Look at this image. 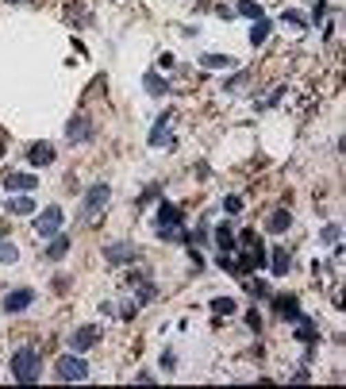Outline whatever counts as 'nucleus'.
Returning <instances> with one entry per match:
<instances>
[{"label": "nucleus", "mask_w": 346, "mask_h": 389, "mask_svg": "<svg viewBox=\"0 0 346 389\" xmlns=\"http://www.w3.org/2000/svg\"><path fill=\"white\" fill-rule=\"evenodd\" d=\"M338 235H343V227H338V224H327V227H323V243L338 247Z\"/></svg>", "instance_id": "nucleus-26"}, {"label": "nucleus", "mask_w": 346, "mask_h": 389, "mask_svg": "<svg viewBox=\"0 0 346 389\" xmlns=\"http://www.w3.org/2000/svg\"><path fill=\"white\" fill-rule=\"evenodd\" d=\"M108 201H112V189H108L104 181H100V185H89V193L81 197V216H85V220H96V216H100V208H108Z\"/></svg>", "instance_id": "nucleus-3"}, {"label": "nucleus", "mask_w": 346, "mask_h": 389, "mask_svg": "<svg viewBox=\"0 0 346 389\" xmlns=\"http://www.w3.org/2000/svg\"><path fill=\"white\" fill-rule=\"evenodd\" d=\"M0 143H4V135H0Z\"/></svg>", "instance_id": "nucleus-29"}, {"label": "nucleus", "mask_w": 346, "mask_h": 389, "mask_svg": "<svg viewBox=\"0 0 346 389\" xmlns=\"http://www.w3.org/2000/svg\"><path fill=\"white\" fill-rule=\"evenodd\" d=\"M143 85H146V93H150V97H165V93H170V85H165V81L158 78V74H146Z\"/></svg>", "instance_id": "nucleus-18"}, {"label": "nucleus", "mask_w": 346, "mask_h": 389, "mask_svg": "<svg viewBox=\"0 0 346 389\" xmlns=\"http://www.w3.org/2000/svg\"><path fill=\"white\" fill-rule=\"evenodd\" d=\"M216 247H220V251H235V232H231V224L216 227Z\"/></svg>", "instance_id": "nucleus-17"}, {"label": "nucleus", "mask_w": 346, "mask_h": 389, "mask_svg": "<svg viewBox=\"0 0 346 389\" xmlns=\"http://www.w3.org/2000/svg\"><path fill=\"white\" fill-rule=\"evenodd\" d=\"M281 20H285V23H288V27H292V31H308V20H304V16H300L297 8H285V16H281Z\"/></svg>", "instance_id": "nucleus-22"}, {"label": "nucleus", "mask_w": 346, "mask_h": 389, "mask_svg": "<svg viewBox=\"0 0 346 389\" xmlns=\"http://www.w3.org/2000/svg\"><path fill=\"white\" fill-rule=\"evenodd\" d=\"M54 378L58 381H85L89 378V362L77 355V351H69V355H62V359L54 362Z\"/></svg>", "instance_id": "nucleus-2"}, {"label": "nucleus", "mask_w": 346, "mask_h": 389, "mask_svg": "<svg viewBox=\"0 0 346 389\" xmlns=\"http://www.w3.org/2000/svg\"><path fill=\"white\" fill-rule=\"evenodd\" d=\"M266 227H269L273 235H281V232H288V227H292V216H288V212H273V216L266 220Z\"/></svg>", "instance_id": "nucleus-16"}, {"label": "nucleus", "mask_w": 346, "mask_h": 389, "mask_svg": "<svg viewBox=\"0 0 346 389\" xmlns=\"http://www.w3.org/2000/svg\"><path fill=\"white\" fill-rule=\"evenodd\" d=\"M173 139V127H170V116H158V124L150 127V146H165Z\"/></svg>", "instance_id": "nucleus-12"}, {"label": "nucleus", "mask_w": 346, "mask_h": 389, "mask_svg": "<svg viewBox=\"0 0 346 389\" xmlns=\"http://www.w3.org/2000/svg\"><path fill=\"white\" fill-rule=\"evenodd\" d=\"M273 309H277L285 320H297V316H300V301H297V297H277V301H273Z\"/></svg>", "instance_id": "nucleus-14"}, {"label": "nucleus", "mask_w": 346, "mask_h": 389, "mask_svg": "<svg viewBox=\"0 0 346 389\" xmlns=\"http://www.w3.org/2000/svg\"><path fill=\"white\" fill-rule=\"evenodd\" d=\"M62 220H66V216H62V208L50 205V208H43V212L35 216V232L43 235V239H50V235L62 232Z\"/></svg>", "instance_id": "nucleus-4"}, {"label": "nucleus", "mask_w": 346, "mask_h": 389, "mask_svg": "<svg viewBox=\"0 0 346 389\" xmlns=\"http://www.w3.org/2000/svg\"><path fill=\"white\" fill-rule=\"evenodd\" d=\"M235 309H239V304L231 301V297H216V301H211V312H220V316H231Z\"/></svg>", "instance_id": "nucleus-24"}, {"label": "nucleus", "mask_w": 346, "mask_h": 389, "mask_svg": "<svg viewBox=\"0 0 346 389\" xmlns=\"http://www.w3.org/2000/svg\"><path fill=\"white\" fill-rule=\"evenodd\" d=\"M8 193H35V174H8Z\"/></svg>", "instance_id": "nucleus-10"}, {"label": "nucleus", "mask_w": 346, "mask_h": 389, "mask_svg": "<svg viewBox=\"0 0 346 389\" xmlns=\"http://www.w3.org/2000/svg\"><path fill=\"white\" fill-rule=\"evenodd\" d=\"M66 343H69V351H77V355H81V351H89V347H96V343H100V328H93V324H89V328H77Z\"/></svg>", "instance_id": "nucleus-6"}, {"label": "nucleus", "mask_w": 346, "mask_h": 389, "mask_svg": "<svg viewBox=\"0 0 346 389\" xmlns=\"http://www.w3.org/2000/svg\"><path fill=\"white\" fill-rule=\"evenodd\" d=\"M104 258H108V266H127V263L139 258V247H131V243H108L104 247Z\"/></svg>", "instance_id": "nucleus-5"}, {"label": "nucleus", "mask_w": 346, "mask_h": 389, "mask_svg": "<svg viewBox=\"0 0 346 389\" xmlns=\"http://www.w3.org/2000/svg\"><path fill=\"white\" fill-rule=\"evenodd\" d=\"M266 35H269V20L262 16V20H254V27H250V43H254V47H262V43H266Z\"/></svg>", "instance_id": "nucleus-21"}, {"label": "nucleus", "mask_w": 346, "mask_h": 389, "mask_svg": "<svg viewBox=\"0 0 346 389\" xmlns=\"http://www.w3.org/2000/svg\"><path fill=\"white\" fill-rule=\"evenodd\" d=\"M8 4H27V0H8Z\"/></svg>", "instance_id": "nucleus-28"}, {"label": "nucleus", "mask_w": 346, "mask_h": 389, "mask_svg": "<svg viewBox=\"0 0 346 389\" xmlns=\"http://www.w3.org/2000/svg\"><path fill=\"white\" fill-rule=\"evenodd\" d=\"M66 135L73 139V143H89V139H93V124H89L85 116H73L66 124Z\"/></svg>", "instance_id": "nucleus-8"}, {"label": "nucleus", "mask_w": 346, "mask_h": 389, "mask_svg": "<svg viewBox=\"0 0 346 389\" xmlns=\"http://www.w3.org/2000/svg\"><path fill=\"white\" fill-rule=\"evenodd\" d=\"M200 66H208V69H235V58H231V54H200Z\"/></svg>", "instance_id": "nucleus-15"}, {"label": "nucleus", "mask_w": 346, "mask_h": 389, "mask_svg": "<svg viewBox=\"0 0 346 389\" xmlns=\"http://www.w3.org/2000/svg\"><path fill=\"white\" fill-rule=\"evenodd\" d=\"M12 378L23 381V386H35V381L43 378V355L31 351V347L12 351Z\"/></svg>", "instance_id": "nucleus-1"}, {"label": "nucleus", "mask_w": 346, "mask_h": 389, "mask_svg": "<svg viewBox=\"0 0 346 389\" xmlns=\"http://www.w3.org/2000/svg\"><path fill=\"white\" fill-rule=\"evenodd\" d=\"M27 162L31 166H50V162H54V146H50V143H31Z\"/></svg>", "instance_id": "nucleus-9"}, {"label": "nucleus", "mask_w": 346, "mask_h": 389, "mask_svg": "<svg viewBox=\"0 0 346 389\" xmlns=\"http://www.w3.org/2000/svg\"><path fill=\"white\" fill-rule=\"evenodd\" d=\"M4 212H8V216H31V212H35V201H31L27 193H12V201H8Z\"/></svg>", "instance_id": "nucleus-11"}, {"label": "nucleus", "mask_w": 346, "mask_h": 389, "mask_svg": "<svg viewBox=\"0 0 346 389\" xmlns=\"http://www.w3.org/2000/svg\"><path fill=\"white\" fill-rule=\"evenodd\" d=\"M239 12H242V16H250V20H262V8L254 4V0H239Z\"/></svg>", "instance_id": "nucleus-25"}, {"label": "nucleus", "mask_w": 346, "mask_h": 389, "mask_svg": "<svg viewBox=\"0 0 346 389\" xmlns=\"http://www.w3.org/2000/svg\"><path fill=\"white\" fill-rule=\"evenodd\" d=\"M16 258H19V247L8 243V239H0V263L8 266V263H16Z\"/></svg>", "instance_id": "nucleus-23"}, {"label": "nucleus", "mask_w": 346, "mask_h": 389, "mask_svg": "<svg viewBox=\"0 0 346 389\" xmlns=\"http://www.w3.org/2000/svg\"><path fill=\"white\" fill-rule=\"evenodd\" d=\"M43 254L54 258V263H58V258H66V254H69V239H66V235H50V243H47V251H43Z\"/></svg>", "instance_id": "nucleus-13"}, {"label": "nucleus", "mask_w": 346, "mask_h": 389, "mask_svg": "<svg viewBox=\"0 0 346 389\" xmlns=\"http://www.w3.org/2000/svg\"><path fill=\"white\" fill-rule=\"evenodd\" d=\"M27 304H35V289H12L4 297V312H23Z\"/></svg>", "instance_id": "nucleus-7"}, {"label": "nucleus", "mask_w": 346, "mask_h": 389, "mask_svg": "<svg viewBox=\"0 0 346 389\" xmlns=\"http://www.w3.org/2000/svg\"><path fill=\"white\" fill-rule=\"evenodd\" d=\"M297 340L316 343V340H319V335H316V324H312V320H304V316H297Z\"/></svg>", "instance_id": "nucleus-19"}, {"label": "nucleus", "mask_w": 346, "mask_h": 389, "mask_svg": "<svg viewBox=\"0 0 346 389\" xmlns=\"http://www.w3.org/2000/svg\"><path fill=\"white\" fill-rule=\"evenodd\" d=\"M269 266H273V278H285V274H288V251H285V247L273 251V263H269Z\"/></svg>", "instance_id": "nucleus-20"}, {"label": "nucleus", "mask_w": 346, "mask_h": 389, "mask_svg": "<svg viewBox=\"0 0 346 389\" xmlns=\"http://www.w3.org/2000/svg\"><path fill=\"white\" fill-rule=\"evenodd\" d=\"M223 212H231V216L242 212V201H239V197H227V201H223Z\"/></svg>", "instance_id": "nucleus-27"}]
</instances>
